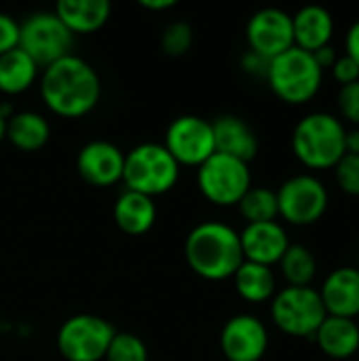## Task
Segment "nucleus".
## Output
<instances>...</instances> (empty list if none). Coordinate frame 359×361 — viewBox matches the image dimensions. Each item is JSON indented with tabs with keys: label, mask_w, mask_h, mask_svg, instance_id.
Segmentation results:
<instances>
[{
	"label": "nucleus",
	"mask_w": 359,
	"mask_h": 361,
	"mask_svg": "<svg viewBox=\"0 0 359 361\" xmlns=\"http://www.w3.org/2000/svg\"><path fill=\"white\" fill-rule=\"evenodd\" d=\"M220 349L229 361H260L269 349V330L256 315H233L222 326Z\"/></svg>",
	"instance_id": "obj_13"
},
{
	"label": "nucleus",
	"mask_w": 359,
	"mask_h": 361,
	"mask_svg": "<svg viewBox=\"0 0 359 361\" xmlns=\"http://www.w3.org/2000/svg\"><path fill=\"white\" fill-rule=\"evenodd\" d=\"M317 292L328 315L347 319H355L359 315V269L355 267L334 269Z\"/></svg>",
	"instance_id": "obj_16"
},
{
	"label": "nucleus",
	"mask_w": 359,
	"mask_h": 361,
	"mask_svg": "<svg viewBox=\"0 0 359 361\" xmlns=\"http://www.w3.org/2000/svg\"><path fill=\"white\" fill-rule=\"evenodd\" d=\"M4 137L23 152H36L47 146L51 137V125L49 121L32 110L13 112L6 118V133Z\"/></svg>",
	"instance_id": "obj_22"
},
{
	"label": "nucleus",
	"mask_w": 359,
	"mask_h": 361,
	"mask_svg": "<svg viewBox=\"0 0 359 361\" xmlns=\"http://www.w3.org/2000/svg\"><path fill=\"white\" fill-rule=\"evenodd\" d=\"M199 192L218 207H233L252 188L250 163L214 152L197 167Z\"/></svg>",
	"instance_id": "obj_7"
},
{
	"label": "nucleus",
	"mask_w": 359,
	"mask_h": 361,
	"mask_svg": "<svg viewBox=\"0 0 359 361\" xmlns=\"http://www.w3.org/2000/svg\"><path fill=\"white\" fill-rule=\"evenodd\" d=\"M237 207H239V214L245 220V224L273 222L279 218L277 195H275V190H271L267 186H252L241 197Z\"/></svg>",
	"instance_id": "obj_26"
},
{
	"label": "nucleus",
	"mask_w": 359,
	"mask_h": 361,
	"mask_svg": "<svg viewBox=\"0 0 359 361\" xmlns=\"http://www.w3.org/2000/svg\"><path fill=\"white\" fill-rule=\"evenodd\" d=\"M235 290L245 302H267L277 292V277L271 267L243 260V264L233 275Z\"/></svg>",
	"instance_id": "obj_23"
},
{
	"label": "nucleus",
	"mask_w": 359,
	"mask_h": 361,
	"mask_svg": "<svg viewBox=\"0 0 359 361\" xmlns=\"http://www.w3.org/2000/svg\"><path fill=\"white\" fill-rule=\"evenodd\" d=\"M339 188L345 195L359 197V154H343V159L332 167Z\"/></svg>",
	"instance_id": "obj_29"
},
{
	"label": "nucleus",
	"mask_w": 359,
	"mask_h": 361,
	"mask_svg": "<svg viewBox=\"0 0 359 361\" xmlns=\"http://www.w3.org/2000/svg\"><path fill=\"white\" fill-rule=\"evenodd\" d=\"M38 66L19 47L0 55V93L19 95L25 93L38 78Z\"/></svg>",
	"instance_id": "obj_24"
},
{
	"label": "nucleus",
	"mask_w": 359,
	"mask_h": 361,
	"mask_svg": "<svg viewBox=\"0 0 359 361\" xmlns=\"http://www.w3.org/2000/svg\"><path fill=\"white\" fill-rule=\"evenodd\" d=\"M345 152L359 154V127H351L345 133Z\"/></svg>",
	"instance_id": "obj_36"
},
{
	"label": "nucleus",
	"mask_w": 359,
	"mask_h": 361,
	"mask_svg": "<svg viewBox=\"0 0 359 361\" xmlns=\"http://www.w3.org/2000/svg\"><path fill=\"white\" fill-rule=\"evenodd\" d=\"M40 97L53 114L61 118H80L97 106L102 82L89 61L70 53L42 68Z\"/></svg>",
	"instance_id": "obj_1"
},
{
	"label": "nucleus",
	"mask_w": 359,
	"mask_h": 361,
	"mask_svg": "<svg viewBox=\"0 0 359 361\" xmlns=\"http://www.w3.org/2000/svg\"><path fill=\"white\" fill-rule=\"evenodd\" d=\"M4 133H6V118H4L2 112H0V142L4 140Z\"/></svg>",
	"instance_id": "obj_38"
},
{
	"label": "nucleus",
	"mask_w": 359,
	"mask_h": 361,
	"mask_svg": "<svg viewBox=\"0 0 359 361\" xmlns=\"http://www.w3.org/2000/svg\"><path fill=\"white\" fill-rule=\"evenodd\" d=\"M279 218L294 226H311L328 212L330 195L320 178L313 173H298L288 178L277 190Z\"/></svg>",
	"instance_id": "obj_10"
},
{
	"label": "nucleus",
	"mask_w": 359,
	"mask_h": 361,
	"mask_svg": "<svg viewBox=\"0 0 359 361\" xmlns=\"http://www.w3.org/2000/svg\"><path fill=\"white\" fill-rule=\"evenodd\" d=\"M336 104H339L341 116L353 127H359V80L351 85H343L339 89Z\"/></svg>",
	"instance_id": "obj_30"
},
{
	"label": "nucleus",
	"mask_w": 359,
	"mask_h": 361,
	"mask_svg": "<svg viewBox=\"0 0 359 361\" xmlns=\"http://www.w3.org/2000/svg\"><path fill=\"white\" fill-rule=\"evenodd\" d=\"M345 53L359 66V19L351 23V27L345 36Z\"/></svg>",
	"instance_id": "obj_33"
},
{
	"label": "nucleus",
	"mask_w": 359,
	"mask_h": 361,
	"mask_svg": "<svg viewBox=\"0 0 359 361\" xmlns=\"http://www.w3.org/2000/svg\"><path fill=\"white\" fill-rule=\"evenodd\" d=\"M330 70H332L334 80H336L341 87H343V85H351V82L359 80V66L347 55V53L339 55L336 61H334V66H332Z\"/></svg>",
	"instance_id": "obj_32"
},
{
	"label": "nucleus",
	"mask_w": 359,
	"mask_h": 361,
	"mask_svg": "<svg viewBox=\"0 0 359 361\" xmlns=\"http://www.w3.org/2000/svg\"><path fill=\"white\" fill-rule=\"evenodd\" d=\"M114 334L116 330L104 317L72 315L57 332V349L66 361H102Z\"/></svg>",
	"instance_id": "obj_9"
},
{
	"label": "nucleus",
	"mask_w": 359,
	"mask_h": 361,
	"mask_svg": "<svg viewBox=\"0 0 359 361\" xmlns=\"http://www.w3.org/2000/svg\"><path fill=\"white\" fill-rule=\"evenodd\" d=\"M140 6L148 11H167L176 6V0H140Z\"/></svg>",
	"instance_id": "obj_37"
},
{
	"label": "nucleus",
	"mask_w": 359,
	"mask_h": 361,
	"mask_svg": "<svg viewBox=\"0 0 359 361\" xmlns=\"http://www.w3.org/2000/svg\"><path fill=\"white\" fill-rule=\"evenodd\" d=\"M212 129H214L216 152L239 159L243 163H250L252 159H256L258 148H260L258 135L243 118L224 114L212 123Z\"/></svg>",
	"instance_id": "obj_17"
},
{
	"label": "nucleus",
	"mask_w": 359,
	"mask_h": 361,
	"mask_svg": "<svg viewBox=\"0 0 359 361\" xmlns=\"http://www.w3.org/2000/svg\"><path fill=\"white\" fill-rule=\"evenodd\" d=\"M19 47V21L8 13H0V55Z\"/></svg>",
	"instance_id": "obj_31"
},
{
	"label": "nucleus",
	"mask_w": 359,
	"mask_h": 361,
	"mask_svg": "<svg viewBox=\"0 0 359 361\" xmlns=\"http://www.w3.org/2000/svg\"><path fill=\"white\" fill-rule=\"evenodd\" d=\"M193 44V27L186 21H174L163 30L161 47L167 55L180 57L184 55Z\"/></svg>",
	"instance_id": "obj_28"
},
{
	"label": "nucleus",
	"mask_w": 359,
	"mask_h": 361,
	"mask_svg": "<svg viewBox=\"0 0 359 361\" xmlns=\"http://www.w3.org/2000/svg\"><path fill=\"white\" fill-rule=\"evenodd\" d=\"M163 146L180 167H199L216 152L212 123L197 114H182L169 123Z\"/></svg>",
	"instance_id": "obj_11"
},
{
	"label": "nucleus",
	"mask_w": 359,
	"mask_h": 361,
	"mask_svg": "<svg viewBox=\"0 0 359 361\" xmlns=\"http://www.w3.org/2000/svg\"><path fill=\"white\" fill-rule=\"evenodd\" d=\"M328 317L322 296L315 288H292L275 292L271 298V319L288 336L311 338Z\"/></svg>",
	"instance_id": "obj_6"
},
{
	"label": "nucleus",
	"mask_w": 359,
	"mask_h": 361,
	"mask_svg": "<svg viewBox=\"0 0 359 361\" xmlns=\"http://www.w3.org/2000/svg\"><path fill=\"white\" fill-rule=\"evenodd\" d=\"M112 218H114V224L125 235H131V237L146 235L157 222L154 199L133 192V190H123L114 201Z\"/></svg>",
	"instance_id": "obj_19"
},
{
	"label": "nucleus",
	"mask_w": 359,
	"mask_h": 361,
	"mask_svg": "<svg viewBox=\"0 0 359 361\" xmlns=\"http://www.w3.org/2000/svg\"><path fill=\"white\" fill-rule=\"evenodd\" d=\"M243 260L271 267L279 264L286 250L290 247V239L286 228L273 220V222H258V224H245V228L239 233Z\"/></svg>",
	"instance_id": "obj_15"
},
{
	"label": "nucleus",
	"mask_w": 359,
	"mask_h": 361,
	"mask_svg": "<svg viewBox=\"0 0 359 361\" xmlns=\"http://www.w3.org/2000/svg\"><path fill=\"white\" fill-rule=\"evenodd\" d=\"M53 13L72 34H91L106 25L112 4L108 0H59Z\"/></svg>",
	"instance_id": "obj_21"
},
{
	"label": "nucleus",
	"mask_w": 359,
	"mask_h": 361,
	"mask_svg": "<svg viewBox=\"0 0 359 361\" xmlns=\"http://www.w3.org/2000/svg\"><path fill=\"white\" fill-rule=\"evenodd\" d=\"M313 57H315L317 66L326 72L328 68H332V66H334V61H336L339 53H336V49H334V47H332V42H330V44H326V47H322V49L313 51Z\"/></svg>",
	"instance_id": "obj_34"
},
{
	"label": "nucleus",
	"mask_w": 359,
	"mask_h": 361,
	"mask_svg": "<svg viewBox=\"0 0 359 361\" xmlns=\"http://www.w3.org/2000/svg\"><path fill=\"white\" fill-rule=\"evenodd\" d=\"M184 258L195 275L207 281L233 279L243 264L239 233L218 220L197 224L184 241Z\"/></svg>",
	"instance_id": "obj_2"
},
{
	"label": "nucleus",
	"mask_w": 359,
	"mask_h": 361,
	"mask_svg": "<svg viewBox=\"0 0 359 361\" xmlns=\"http://www.w3.org/2000/svg\"><path fill=\"white\" fill-rule=\"evenodd\" d=\"M245 38L252 53L271 61L273 57L294 47L292 15L275 6L260 8L250 17Z\"/></svg>",
	"instance_id": "obj_12"
},
{
	"label": "nucleus",
	"mask_w": 359,
	"mask_h": 361,
	"mask_svg": "<svg viewBox=\"0 0 359 361\" xmlns=\"http://www.w3.org/2000/svg\"><path fill=\"white\" fill-rule=\"evenodd\" d=\"M104 361H148V347L138 334L116 332Z\"/></svg>",
	"instance_id": "obj_27"
},
{
	"label": "nucleus",
	"mask_w": 359,
	"mask_h": 361,
	"mask_svg": "<svg viewBox=\"0 0 359 361\" xmlns=\"http://www.w3.org/2000/svg\"><path fill=\"white\" fill-rule=\"evenodd\" d=\"M267 80L273 93L292 106L311 102L324 82V70L317 66L313 53L292 47L273 57L267 66Z\"/></svg>",
	"instance_id": "obj_4"
},
{
	"label": "nucleus",
	"mask_w": 359,
	"mask_h": 361,
	"mask_svg": "<svg viewBox=\"0 0 359 361\" xmlns=\"http://www.w3.org/2000/svg\"><path fill=\"white\" fill-rule=\"evenodd\" d=\"M345 123L330 112L303 116L292 131V152L309 169H332L345 154Z\"/></svg>",
	"instance_id": "obj_3"
},
{
	"label": "nucleus",
	"mask_w": 359,
	"mask_h": 361,
	"mask_svg": "<svg viewBox=\"0 0 359 361\" xmlns=\"http://www.w3.org/2000/svg\"><path fill=\"white\" fill-rule=\"evenodd\" d=\"M267 66H269V61H267V59H262V57H258V55H256V53H252V51L243 57V68H245L248 72L267 74Z\"/></svg>",
	"instance_id": "obj_35"
},
{
	"label": "nucleus",
	"mask_w": 359,
	"mask_h": 361,
	"mask_svg": "<svg viewBox=\"0 0 359 361\" xmlns=\"http://www.w3.org/2000/svg\"><path fill=\"white\" fill-rule=\"evenodd\" d=\"M292 30L294 47L313 53L330 44L334 36V17L326 6L307 4L292 15Z\"/></svg>",
	"instance_id": "obj_18"
},
{
	"label": "nucleus",
	"mask_w": 359,
	"mask_h": 361,
	"mask_svg": "<svg viewBox=\"0 0 359 361\" xmlns=\"http://www.w3.org/2000/svg\"><path fill=\"white\" fill-rule=\"evenodd\" d=\"M180 180V165L163 144L144 142L125 152L123 184L125 190L146 195L150 199L169 192Z\"/></svg>",
	"instance_id": "obj_5"
},
{
	"label": "nucleus",
	"mask_w": 359,
	"mask_h": 361,
	"mask_svg": "<svg viewBox=\"0 0 359 361\" xmlns=\"http://www.w3.org/2000/svg\"><path fill=\"white\" fill-rule=\"evenodd\" d=\"M313 341L320 351L330 360H351L359 351V326L355 319L328 315Z\"/></svg>",
	"instance_id": "obj_20"
},
{
	"label": "nucleus",
	"mask_w": 359,
	"mask_h": 361,
	"mask_svg": "<svg viewBox=\"0 0 359 361\" xmlns=\"http://www.w3.org/2000/svg\"><path fill=\"white\" fill-rule=\"evenodd\" d=\"M74 34L55 13H32L19 23V49L28 53L38 68H47L70 55Z\"/></svg>",
	"instance_id": "obj_8"
},
{
	"label": "nucleus",
	"mask_w": 359,
	"mask_h": 361,
	"mask_svg": "<svg viewBox=\"0 0 359 361\" xmlns=\"http://www.w3.org/2000/svg\"><path fill=\"white\" fill-rule=\"evenodd\" d=\"M125 152L106 140H93L85 144L76 154L78 176L95 188L114 186L123 180Z\"/></svg>",
	"instance_id": "obj_14"
},
{
	"label": "nucleus",
	"mask_w": 359,
	"mask_h": 361,
	"mask_svg": "<svg viewBox=\"0 0 359 361\" xmlns=\"http://www.w3.org/2000/svg\"><path fill=\"white\" fill-rule=\"evenodd\" d=\"M279 269L288 286L292 288H307L313 283L317 275V260L307 245L290 243L284 258L279 260Z\"/></svg>",
	"instance_id": "obj_25"
}]
</instances>
